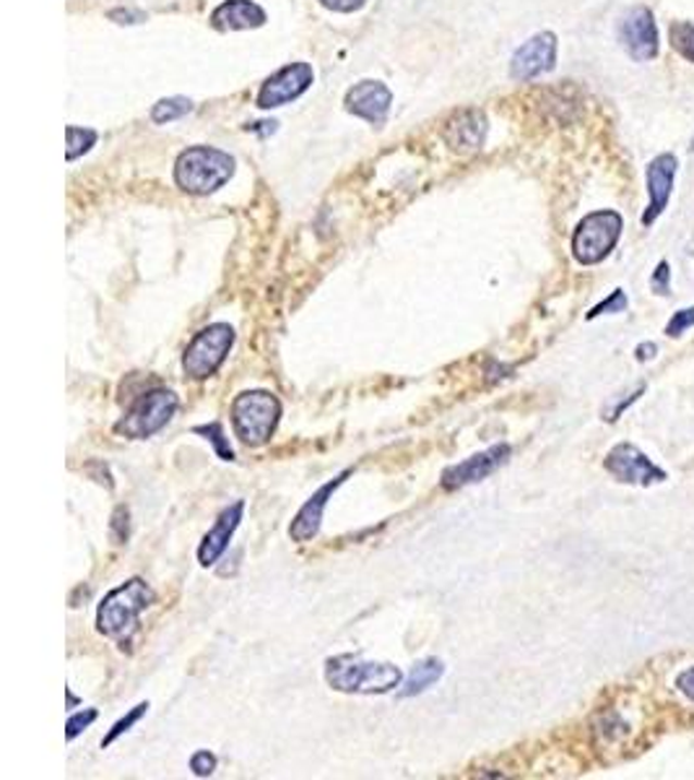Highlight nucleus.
Masks as SVG:
<instances>
[{
	"mask_svg": "<svg viewBox=\"0 0 694 780\" xmlns=\"http://www.w3.org/2000/svg\"><path fill=\"white\" fill-rule=\"evenodd\" d=\"M398 666L388 661H367L354 653H342L325 661V682L344 695H388L400 686Z\"/></svg>",
	"mask_w": 694,
	"mask_h": 780,
	"instance_id": "f257e3e1",
	"label": "nucleus"
},
{
	"mask_svg": "<svg viewBox=\"0 0 694 780\" xmlns=\"http://www.w3.org/2000/svg\"><path fill=\"white\" fill-rule=\"evenodd\" d=\"M157 602V593L144 578H131L123 585L112 589L97 609V630L104 637L120 640L125 648L133 632L138 630V619Z\"/></svg>",
	"mask_w": 694,
	"mask_h": 780,
	"instance_id": "f03ea898",
	"label": "nucleus"
},
{
	"mask_svg": "<svg viewBox=\"0 0 694 780\" xmlns=\"http://www.w3.org/2000/svg\"><path fill=\"white\" fill-rule=\"evenodd\" d=\"M235 175V159L213 146H193L183 151L175 164V179L185 193L209 196L216 193Z\"/></svg>",
	"mask_w": 694,
	"mask_h": 780,
	"instance_id": "7ed1b4c3",
	"label": "nucleus"
},
{
	"mask_svg": "<svg viewBox=\"0 0 694 780\" xmlns=\"http://www.w3.org/2000/svg\"><path fill=\"white\" fill-rule=\"evenodd\" d=\"M278 419H282V401L271 391H245L232 401V426L239 443L248 448L269 443Z\"/></svg>",
	"mask_w": 694,
	"mask_h": 780,
	"instance_id": "20e7f679",
	"label": "nucleus"
},
{
	"mask_svg": "<svg viewBox=\"0 0 694 780\" xmlns=\"http://www.w3.org/2000/svg\"><path fill=\"white\" fill-rule=\"evenodd\" d=\"M622 226L624 222L617 211L604 209L588 213L578 224L575 235H572V256L583 265L600 263L617 248L619 237H622Z\"/></svg>",
	"mask_w": 694,
	"mask_h": 780,
	"instance_id": "39448f33",
	"label": "nucleus"
},
{
	"mask_svg": "<svg viewBox=\"0 0 694 780\" xmlns=\"http://www.w3.org/2000/svg\"><path fill=\"white\" fill-rule=\"evenodd\" d=\"M177 409L179 398L175 393L166 388H153L131 406L128 414L115 424V432L131 439H146L162 432L172 422V417L177 414Z\"/></svg>",
	"mask_w": 694,
	"mask_h": 780,
	"instance_id": "423d86ee",
	"label": "nucleus"
},
{
	"mask_svg": "<svg viewBox=\"0 0 694 780\" xmlns=\"http://www.w3.org/2000/svg\"><path fill=\"white\" fill-rule=\"evenodd\" d=\"M235 346V329L226 323H213L193 336L183 355V370L190 380H209L230 357Z\"/></svg>",
	"mask_w": 694,
	"mask_h": 780,
	"instance_id": "0eeeda50",
	"label": "nucleus"
},
{
	"mask_svg": "<svg viewBox=\"0 0 694 780\" xmlns=\"http://www.w3.org/2000/svg\"><path fill=\"white\" fill-rule=\"evenodd\" d=\"M619 42H622L627 55L637 60V63L658 58L660 37L653 11L645 5H635V9L627 11L622 22H619Z\"/></svg>",
	"mask_w": 694,
	"mask_h": 780,
	"instance_id": "6e6552de",
	"label": "nucleus"
},
{
	"mask_svg": "<svg viewBox=\"0 0 694 780\" xmlns=\"http://www.w3.org/2000/svg\"><path fill=\"white\" fill-rule=\"evenodd\" d=\"M606 471L611 473L614 479L624 484H640V486H650L658 482H666V471L658 469L650 458L645 456L643 450L635 448L632 443H619L614 445L606 456Z\"/></svg>",
	"mask_w": 694,
	"mask_h": 780,
	"instance_id": "1a4fd4ad",
	"label": "nucleus"
},
{
	"mask_svg": "<svg viewBox=\"0 0 694 780\" xmlns=\"http://www.w3.org/2000/svg\"><path fill=\"white\" fill-rule=\"evenodd\" d=\"M507 458H510V445H492L489 450L476 453V456L466 458V461H460L456 466H447L443 471V482L439 484H443V490L447 492H456L469 484L484 482V479L492 476L499 466L507 463Z\"/></svg>",
	"mask_w": 694,
	"mask_h": 780,
	"instance_id": "9d476101",
	"label": "nucleus"
},
{
	"mask_svg": "<svg viewBox=\"0 0 694 780\" xmlns=\"http://www.w3.org/2000/svg\"><path fill=\"white\" fill-rule=\"evenodd\" d=\"M312 78H315V73H312V69L307 63L286 65V69L273 73L269 82L260 86L258 107L273 110V107H282L286 102H292V99L302 97L305 91L310 89Z\"/></svg>",
	"mask_w": 694,
	"mask_h": 780,
	"instance_id": "9b49d317",
	"label": "nucleus"
},
{
	"mask_svg": "<svg viewBox=\"0 0 694 780\" xmlns=\"http://www.w3.org/2000/svg\"><path fill=\"white\" fill-rule=\"evenodd\" d=\"M554 63H557V37L552 32H538V35H533L529 42L520 45L516 50L510 73L518 82H529V78L549 73Z\"/></svg>",
	"mask_w": 694,
	"mask_h": 780,
	"instance_id": "f8f14e48",
	"label": "nucleus"
},
{
	"mask_svg": "<svg viewBox=\"0 0 694 780\" xmlns=\"http://www.w3.org/2000/svg\"><path fill=\"white\" fill-rule=\"evenodd\" d=\"M677 166H679V159L669 154V151H666V154H658L656 159H650V164L645 166L647 198H650V203H647V209L643 213L645 226L656 224L660 213H664L666 206H669L673 179H677Z\"/></svg>",
	"mask_w": 694,
	"mask_h": 780,
	"instance_id": "ddd939ff",
	"label": "nucleus"
},
{
	"mask_svg": "<svg viewBox=\"0 0 694 780\" xmlns=\"http://www.w3.org/2000/svg\"><path fill=\"white\" fill-rule=\"evenodd\" d=\"M351 473H354L351 469H346L344 473H338V476L333 479V482L320 486L315 495H312L302 505V508H299V512H297L295 520H292V525H289V536L295 538L297 544H307V542H312V538L318 536L320 525H323V512H325V508H329V499L333 497V492H336L338 486H342L346 479L351 476Z\"/></svg>",
	"mask_w": 694,
	"mask_h": 780,
	"instance_id": "4468645a",
	"label": "nucleus"
},
{
	"mask_svg": "<svg viewBox=\"0 0 694 780\" xmlns=\"http://www.w3.org/2000/svg\"><path fill=\"white\" fill-rule=\"evenodd\" d=\"M243 512H245V503L243 499H237L235 505H230V508L222 510V516L216 518L213 529L206 533L203 544H200V549H198V562L203 565V568L216 565L219 557L224 555L226 546H230V542H232V536H235V531L239 529Z\"/></svg>",
	"mask_w": 694,
	"mask_h": 780,
	"instance_id": "2eb2a0df",
	"label": "nucleus"
},
{
	"mask_svg": "<svg viewBox=\"0 0 694 780\" xmlns=\"http://www.w3.org/2000/svg\"><path fill=\"white\" fill-rule=\"evenodd\" d=\"M486 131H489V125H486L484 112L463 110L445 125L443 138L453 151H460V154H463V151L482 149Z\"/></svg>",
	"mask_w": 694,
	"mask_h": 780,
	"instance_id": "dca6fc26",
	"label": "nucleus"
},
{
	"mask_svg": "<svg viewBox=\"0 0 694 780\" xmlns=\"http://www.w3.org/2000/svg\"><path fill=\"white\" fill-rule=\"evenodd\" d=\"M393 102L391 89L380 82H362L346 95V110L354 115L370 120V123H383Z\"/></svg>",
	"mask_w": 694,
	"mask_h": 780,
	"instance_id": "f3484780",
	"label": "nucleus"
},
{
	"mask_svg": "<svg viewBox=\"0 0 694 780\" xmlns=\"http://www.w3.org/2000/svg\"><path fill=\"white\" fill-rule=\"evenodd\" d=\"M211 24L222 32L258 29L265 24V11L250 0H226L211 13Z\"/></svg>",
	"mask_w": 694,
	"mask_h": 780,
	"instance_id": "a211bd4d",
	"label": "nucleus"
},
{
	"mask_svg": "<svg viewBox=\"0 0 694 780\" xmlns=\"http://www.w3.org/2000/svg\"><path fill=\"white\" fill-rule=\"evenodd\" d=\"M443 674H445L443 661H437V658H424V661L413 666L411 674L406 677L404 686L398 690V697L406 699V697L422 695V692L430 690V686H435L439 679H443Z\"/></svg>",
	"mask_w": 694,
	"mask_h": 780,
	"instance_id": "6ab92c4d",
	"label": "nucleus"
},
{
	"mask_svg": "<svg viewBox=\"0 0 694 780\" xmlns=\"http://www.w3.org/2000/svg\"><path fill=\"white\" fill-rule=\"evenodd\" d=\"M669 42L684 60L694 63V24L692 22H673L669 26Z\"/></svg>",
	"mask_w": 694,
	"mask_h": 780,
	"instance_id": "aec40b11",
	"label": "nucleus"
},
{
	"mask_svg": "<svg viewBox=\"0 0 694 780\" xmlns=\"http://www.w3.org/2000/svg\"><path fill=\"white\" fill-rule=\"evenodd\" d=\"M196 435H200L203 439H209V443L213 445V450H216V456L222 458V461H235V450H232L230 439H226L224 435V426L219 422H211V424H200L196 426Z\"/></svg>",
	"mask_w": 694,
	"mask_h": 780,
	"instance_id": "412c9836",
	"label": "nucleus"
},
{
	"mask_svg": "<svg viewBox=\"0 0 694 780\" xmlns=\"http://www.w3.org/2000/svg\"><path fill=\"white\" fill-rule=\"evenodd\" d=\"M190 99L185 97H172V99H162V102L153 104L151 117L153 123H170V120L183 117L185 112H190Z\"/></svg>",
	"mask_w": 694,
	"mask_h": 780,
	"instance_id": "4be33fe9",
	"label": "nucleus"
},
{
	"mask_svg": "<svg viewBox=\"0 0 694 780\" xmlns=\"http://www.w3.org/2000/svg\"><path fill=\"white\" fill-rule=\"evenodd\" d=\"M65 136H69V151H65V157H69V162H73L76 157L86 154V151L91 149L97 141V133L89 131V128H76V125H69V131H65Z\"/></svg>",
	"mask_w": 694,
	"mask_h": 780,
	"instance_id": "5701e85b",
	"label": "nucleus"
},
{
	"mask_svg": "<svg viewBox=\"0 0 694 780\" xmlns=\"http://www.w3.org/2000/svg\"><path fill=\"white\" fill-rule=\"evenodd\" d=\"M146 710H149V703H141V705H136V708H133L128 716L120 718V721L110 729V733H107V736L102 739V750H104V746H110L112 742H117V739L123 736L125 731H131V726H136L138 721H141V718L146 716Z\"/></svg>",
	"mask_w": 694,
	"mask_h": 780,
	"instance_id": "b1692460",
	"label": "nucleus"
},
{
	"mask_svg": "<svg viewBox=\"0 0 694 780\" xmlns=\"http://www.w3.org/2000/svg\"><path fill=\"white\" fill-rule=\"evenodd\" d=\"M110 531H112V538H115L117 544L128 542V536H131V512H128V508H125V505H120V508L112 512Z\"/></svg>",
	"mask_w": 694,
	"mask_h": 780,
	"instance_id": "393cba45",
	"label": "nucleus"
},
{
	"mask_svg": "<svg viewBox=\"0 0 694 780\" xmlns=\"http://www.w3.org/2000/svg\"><path fill=\"white\" fill-rule=\"evenodd\" d=\"M97 721V710H82V713H73V716L69 718V723H65V739L69 742H73V739L78 736L84 729H89L91 723Z\"/></svg>",
	"mask_w": 694,
	"mask_h": 780,
	"instance_id": "a878e982",
	"label": "nucleus"
},
{
	"mask_svg": "<svg viewBox=\"0 0 694 780\" xmlns=\"http://www.w3.org/2000/svg\"><path fill=\"white\" fill-rule=\"evenodd\" d=\"M627 305H630V299H627L624 292H622V289H614L609 299H604V302L596 305V308H593V310L588 312V320L604 315V312H624Z\"/></svg>",
	"mask_w": 694,
	"mask_h": 780,
	"instance_id": "bb28decb",
	"label": "nucleus"
},
{
	"mask_svg": "<svg viewBox=\"0 0 694 780\" xmlns=\"http://www.w3.org/2000/svg\"><path fill=\"white\" fill-rule=\"evenodd\" d=\"M190 770L196 772L198 778H209L216 770V755H211L209 750H200L190 757Z\"/></svg>",
	"mask_w": 694,
	"mask_h": 780,
	"instance_id": "cd10ccee",
	"label": "nucleus"
},
{
	"mask_svg": "<svg viewBox=\"0 0 694 780\" xmlns=\"http://www.w3.org/2000/svg\"><path fill=\"white\" fill-rule=\"evenodd\" d=\"M692 325H694V308L673 312L669 325H666V336H682V333L686 329H692Z\"/></svg>",
	"mask_w": 694,
	"mask_h": 780,
	"instance_id": "c85d7f7f",
	"label": "nucleus"
},
{
	"mask_svg": "<svg viewBox=\"0 0 694 780\" xmlns=\"http://www.w3.org/2000/svg\"><path fill=\"white\" fill-rule=\"evenodd\" d=\"M669 276H671L669 263H666V260H660L656 273H653V278H650L653 289H656L658 295H669Z\"/></svg>",
	"mask_w": 694,
	"mask_h": 780,
	"instance_id": "c756f323",
	"label": "nucleus"
},
{
	"mask_svg": "<svg viewBox=\"0 0 694 780\" xmlns=\"http://www.w3.org/2000/svg\"><path fill=\"white\" fill-rule=\"evenodd\" d=\"M320 3L325 5V9H333V11H342V13H349V11H357L362 9L364 0H320Z\"/></svg>",
	"mask_w": 694,
	"mask_h": 780,
	"instance_id": "7c9ffc66",
	"label": "nucleus"
},
{
	"mask_svg": "<svg viewBox=\"0 0 694 780\" xmlns=\"http://www.w3.org/2000/svg\"><path fill=\"white\" fill-rule=\"evenodd\" d=\"M677 686H679V692H682L684 697L694 699V669L682 671V674L677 677Z\"/></svg>",
	"mask_w": 694,
	"mask_h": 780,
	"instance_id": "2f4dec72",
	"label": "nucleus"
},
{
	"mask_svg": "<svg viewBox=\"0 0 694 780\" xmlns=\"http://www.w3.org/2000/svg\"><path fill=\"white\" fill-rule=\"evenodd\" d=\"M112 18H125V24H138L144 18V13H133V11H112Z\"/></svg>",
	"mask_w": 694,
	"mask_h": 780,
	"instance_id": "473e14b6",
	"label": "nucleus"
},
{
	"mask_svg": "<svg viewBox=\"0 0 694 780\" xmlns=\"http://www.w3.org/2000/svg\"><path fill=\"white\" fill-rule=\"evenodd\" d=\"M653 357H656V344L637 346V359H640V362H645V359H653Z\"/></svg>",
	"mask_w": 694,
	"mask_h": 780,
	"instance_id": "72a5a7b5",
	"label": "nucleus"
},
{
	"mask_svg": "<svg viewBox=\"0 0 694 780\" xmlns=\"http://www.w3.org/2000/svg\"><path fill=\"white\" fill-rule=\"evenodd\" d=\"M690 151H694V136H692V146H690Z\"/></svg>",
	"mask_w": 694,
	"mask_h": 780,
	"instance_id": "f704fd0d",
	"label": "nucleus"
}]
</instances>
